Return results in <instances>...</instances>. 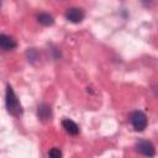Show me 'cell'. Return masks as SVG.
<instances>
[{
    "label": "cell",
    "mask_w": 158,
    "mask_h": 158,
    "mask_svg": "<svg viewBox=\"0 0 158 158\" xmlns=\"http://www.w3.org/2000/svg\"><path fill=\"white\" fill-rule=\"evenodd\" d=\"M5 105L6 110L10 115L15 117H20L22 115V106L12 89L11 85H6V93H5Z\"/></svg>",
    "instance_id": "obj_1"
},
{
    "label": "cell",
    "mask_w": 158,
    "mask_h": 158,
    "mask_svg": "<svg viewBox=\"0 0 158 158\" xmlns=\"http://www.w3.org/2000/svg\"><path fill=\"white\" fill-rule=\"evenodd\" d=\"M130 121H131L135 131H139V132L143 131L147 127V123H148L146 114L143 111H139V110H136V111H133L131 114Z\"/></svg>",
    "instance_id": "obj_2"
},
{
    "label": "cell",
    "mask_w": 158,
    "mask_h": 158,
    "mask_svg": "<svg viewBox=\"0 0 158 158\" xmlns=\"http://www.w3.org/2000/svg\"><path fill=\"white\" fill-rule=\"evenodd\" d=\"M136 149L144 157H148V158H152L154 157L156 154V148L153 146V143L151 141H147V139H141L136 143Z\"/></svg>",
    "instance_id": "obj_3"
},
{
    "label": "cell",
    "mask_w": 158,
    "mask_h": 158,
    "mask_svg": "<svg viewBox=\"0 0 158 158\" xmlns=\"http://www.w3.org/2000/svg\"><path fill=\"white\" fill-rule=\"evenodd\" d=\"M84 16H85L84 11H83L81 9H79V7H70V9H68V10L65 11V17H67V20L70 21V22H73V23H79V22H81V21L84 20Z\"/></svg>",
    "instance_id": "obj_4"
},
{
    "label": "cell",
    "mask_w": 158,
    "mask_h": 158,
    "mask_svg": "<svg viewBox=\"0 0 158 158\" xmlns=\"http://www.w3.org/2000/svg\"><path fill=\"white\" fill-rule=\"evenodd\" d=\"M16 46H17V43H16V41L12 37H10V36H7L5 33H1L0 35V48L1 49H4V51H11V49L16 48Z\"/></svg>",
    "instance_id": "obj_5"
},
{
    "label": "cell",
    "mask_w": 158,
    "mask_h": 158,
    "mask_svg": "<svg viewBox=\"0 0 158 158\" xmlns=\"http://www.w3.org/2000/svg\"><path fill=\"white\" fill-rule=\"evenodd\" d=\"M51 115H52V109H51V106L48 104L43 102V104L38 105V107H37V116H38V118H41L42 121H46V120H48L51 117Z\"/></svg>",
    "instance_id": "obj_6"
},
{
    "label": "cell",
    "mask_w": 158,
    "mask_h": 158,
    "mask_svg": "<svg viewBox=\"0 0 158 158\" xmlns=\"http://www.w3.org/2000/svg\"><path fill=\"white\" fill-rule=\"evenodd\" d=\"M62 126L69 135H78L79 133V126L70 118H64L62 121Z\"/></svg>",
    "instance_id": "obj_7"
},
{
    "label": "cell",
    "mask_w": 158,
    "mask_h": 158,
    "mask_svg": "<svg viewBox=\"0 0 158 158\" xmlns=\"http://www.w3.org/2000/svg\"><path fill=\"white\" fill-rule=\"evenodd\" d=\"M37 20L40 23L44 25V26H51L54 23V19L49 15V14H46V12H42L40 15H37Z\"/></svg>",
    "instance_id": "obj_8"
},
{
    "label": "cell",
    "mask_w": 158,
    "mask_h": 158,
    "mask_svg": "<svg viewBox=\"0 0 158 158\" xmlns=\"http://www.w3.org/2000/svg\"><path fill=\"white\" fill-rule=\"evenodd\" d=\"M26 56H27V59H28L31 63H35V62L40 58V54H38V52H37L35 48H28V51L26 52Z\"/></svg>",
    "instance_id": "obj_9"
},
{
    "label": "cell",
    "mask_w": 158,
    "mask_h": 158,
    "mask_svg": "<svg viewBox=\"0 0 158 158\" xmlns=\"http://www.w3.org/2000/svg\"><path fill=\"white\" fill-rule=\"evenodd\" d=\"M48 158H62V152L59 148L57 147H53L49 149L48 152Z\"/></svg>",
    "instance_id": "obj_10"
}]
</instances>
